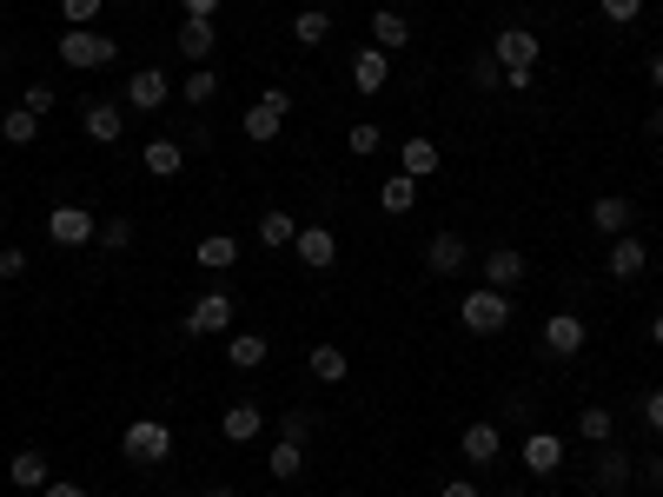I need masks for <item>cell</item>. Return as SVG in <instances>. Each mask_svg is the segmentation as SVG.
Listing matches in <instances>:
<instances>
[{"label":"cell","instance_id":"cell-29","mask_svg":"<svg viewBox=\"0 0 663 497\" xmlns=\"http://www.w3.org/2000/svg\"><path fill=\"white\" fill-rule=\"evenodd\" d=\"M0 139H7V146H33V139H40V113L7 106V113H0Z\"/></svg>","mask_w":663,"mask_h":497},{"label":"cell","instance_id":"cell-40","mask_svg":"<svg viewBox=\"0 0 663 497\" xmlns=\"http://www.w3.org/2000/svg\"><path fill=\"white\" fill-rule=\"evenodd\" d=\"M100 7H106V0H60L66 27H93V20H100Z\"/></svg>","mask_w":663,"mask_h":497},{"label":"cell","instance_id":"cell-55","mask_svg":"<svg viewBox=\"0 0 663 497\" xmlns=\"http://www.w3.org/2000/svg\"><path fill=\"white\" fill-rule=\"evenodd\" d=\"M505 497H518V491H505Z\"/></svg>","mask_w":663,"mask_h":497},{"label":"cell","instance_id":"cell-3","mask_svg":"<svg viewBox=\"0 0 663 497\" xmlns=\"http://www.w3.org/2000/svg\"><path fill=\"white\" fill-rule=\"evenodd\" d=\"M120 452H126V465H166V458H173V425L133 418V425L120 432Z\"/></svg>","mask_w":663,"mask_h":497},{"label":"cell","instance_id":"cell-9","mask_svg":"<svg viewBox=\"0 0 663 497\" xmlns=\"http://www.w3.org/2000/svg\"><path fill=\"white\" fill-rule=\"evenodd\" d=\"M292 252H299V266H312V272H332V266H339V239H332V226H299Z\"/></svg>","mask_w":663,"mask_h":497},{"label":"cell","instance_id":"cell-14","mask_svg":"<svg viewBox=\"0 0 663 497\" xmlns=\"http://www.w3.org/2000/svg\"><path fill=\"white\" fill-rule=\"evenodd\" d=\"M458 452H465V465H498V452H505V432H498L491 418H478V425H465Z\"/></svg>","mask_w":663,"mask_h":497},{"label":"cell","instance_id":"cell-15","mask_svg":"<svg viewBox=\"0 0 663 497\" xmlns=\"http://www.w3.org/2000/svg\"><path fill=\"white\" fill-rule=\"evenodd\" d=\"M219 432H226V445H252V438L266 432V412H259L252 398H239V405H226V418H219Z\"/></svg>","mask_w":663,"mask_h":497},{"label":"cell","instance_id":"cell-44","mask_svg":"<svg viewBox=\"0 0 663 497\" xmlns=\"http://www.w3.org/2000/svg\"><path fill=\"white\" fill-rule=\"evenodd\" d=\"M531 80H538V66H505V86H511V93H531Z\"/></svg>","mask_w":663,"mask_h":497},{"label":"cell","instance_id":"cell-33","mask_svg":"<svg viewBox=\"0 0 663 497\" xmlns=\"http://www.w3.org/2000/svg\"><path fill=\"white\" fill-rule=\"evenodd\" d=\"M266 472H272L279 485H292V478L305 472V445H286V438H279V445H272V458H266Z\"/></svg>","mask_w":663,"mask_h":497},{"label":"cell","instance_id":"cell-13","mask_svg":"<svg viewBox=\"0 0 663 497\" xmlns=\"http://www.w3.org/2000/svg\"><path fill=\"white\" fill-rule=\"evenodd\" d=\"M604 266H611V279H638V272L651 266V246H644L638 232H618L611 252H604Z\"/></svg>","mask_w":663,"mask_h":497},{"label":"cell","instance_id":"cell-20","mask_svg":"<svg viewBox=\"0 0 663 497\" xmlns=\"http://www.w3.org/2000/svg\"><path fill=\"white\" fill-rule=\"evenodd\" d=\"M213 46H219L213 20H193V13H186V20H179V53H186L193 66H206V60H213Z\"/></svg>","mask_w":663,"mask_h":497},{"label":"cell","instance_id":"cell-7","mask_svg":"<svg viewBox=\"0 0 663 497\" xmlns=\"http://www.w3.org/2000/svg\"><path fill=\"white\" fill-rule=\"evenodd\" d=\"M173 100V80L159 73V66H139L133 80H126V113H159Z\"/></svg>","mask_w":663,"mask_h":497},{"label":"cell","instance_id":"cell-48","mask_svg":"<svg viewBox=\"0 0 663 497\" xmlns=\"http://www.w3.org/2000/svg\"><path fill=\"white\" fill-rule=\"evenodd\" d=\"M438 497H478V485H472V478H452V485H445Z\"/></svg>","mask_w":663,"mask_h":497},{"label":"cell","instance_id":"cell-22","mask_svg":"<svg viewBox=\"0 0 663 497\" xmlns=\"http://www.w3.org/2000/svg\"><path fill=\"white\" fill-rule=\"evenodd\" d=\"M139 159H146V173H153V179H173V173L186 166V146L159 133V139H146V146H139Z\"/></svg>","mask_w":663,"mask_h":497},{"label":"cell","instance_id":"cell-11","mask_svg":"<svg viewBox=\"0 0 663 497\" xmlns=\"http://www.w3.org/2000/svg\"><path fill=\"white\" fill-rule=\"evenodd\" d=\"M478 272H485V286H498V292H511V286H518V279H525L531 266H525V252H518V246H491V252L478 259Z\"/></svg>","mask_w":663,"mask_h":497},{"label":"cell","instance_id":"cell-4","mask_svg":"<svg viewBox=\"0 0 663 497\" xmlns=\"http://www.w3.org/2000/svg\"><path fill=\"white\" fill-rule=\"evenodd\" d=\"M46 239H53V246H66V252H80V246H93V239H100V219H93L86 206H73V199H66V206H53V213H46Z\"/></svg>","mask_w":663,"mask_h":497},{"label":"cell","instance_id":"cell-8","mask_svg":"<svg viewBox=\"0 0 663 497\" xmlns=\"http://www.w3.org/2000/svg\"><path fill=\"white\" fill-rule=\"evenodd\" d=\"M80 126H86V139H93V146H120V126H126V106H120V100H86Z\"/></svg>","mask_w":663,"mask_h":497},{"label":"cell","instance_id":"cell-23","mask_svg":"<svg viewBox=\"0 0 663 497\" xmlns=\"http://www.w3.org/2000/svg\"><path fill=\"white\" fill-rule=\"evenodd\" d=\"M193 259H199L206 272H232V266H239V239H232V232H206V239L193 246Z\"/></svg>","mask_w":663,"mask_h":497},{"label":"cell","instance_id":"cell-21","mask_svg":"<svg viewBox=\"0 0 663 497\" xmlns=\"http://www.w3.org/2000/svg\"><path fill=\"white\" fill-rule=\"evenodd\" d=\"M279 126H286V113H279V106H266V100H252V106H246V120H239V133H246L252 146H272V139H279Z\"/></svg>","mask_w":663,"mask_h":497},{"label":"cell","instance_id":"cell-25","mask_svg":"<svg viewBox=\"0 0 663 497\" xmlns=\"http://www.w3.org/2000/svg\"><path fill=\"white\" fill-rule=\"evenodd\" d=\"M7 478H13V491H46V485H53V472H46V458H40V452H13Z\"/></svg>","mask_w":663,"mask_h":497},{"label":"cell","instance_id":"cell-53","mask_svg":"<svg viewBox=\"0 0 663 497\" xmlns=\"http://www.w3.org/2000/svg\"><path fill=\"white\" fill-rule=\"evenodd\" d=\"M206 497H239V491H206Z\"/></svg>","mask_w":663,"mask_h":497},{"label":"cell","instance_id":"cell-42","mask_svg":"<svg viewBox=\"0 0 663 497\" xmlns=\"http://www.w3.org/2000/svg\"><path fill=\"white\" fill-rule=\"evenodd\" d=\"M472 73H478V86H505V66H498L491 53H478V66H472Z\"/></svg>","mask_w":663,"mask_h":497},{"label":"cell","instance_id":"cell-39","mask_svg":"<svg viewBox=\"0 0 663 497\" xmlns=\"http://www.w3.org/2000/svg\"><path fill=\"white\" fill-rule=\"evenodd\" d=\"M53 100H60V93H53V86H46V80H33V86H27V93H20V106H27V113H40V120H46V113H53Z\"/></svg>","mask_w":663,"mask_h":497},{"label":"cell","instance_id":"cell-16","mask_svg":"<svg viewBox=\"0 0 663 497\" xmlns=\"http://www.w3.org/2000/svg\"><path fill=\"white\" fill-rule=\"evenodd\" d=\"M558 465H564V438H558V432H531V438H525V472H531V478H551Z\"/></svg>","mask_w":663,"mask_h":497},{"label":"cell","instance_id":"cell-54","mask_svg":"<svg viewBox=\"0 0 663 497\" xmlns=\"http://www.w3.org/2000/svg\"><path fill=\"white\" fill-rule=\"evenodd\" d=\"M173 497H193V491H173Z\"/></svg>","mask_w":663,"mask_h":497},{"label":"cell","instance_id":"cell-34","mask_svg":"<svg viewBox=\"0 0 663 497\" xmlns=\"http://www.w3.org/2000/svg\"><path fill=\"white\" fill-rule=\"evenodd\" d=\"M213 93H219V73H213V66H193V73H186V86H179V100H186V106H206Z\"/></svg>","mask_w":663,"mask_h":497},{"label":"cell","instance_id":"cell-32","mask_svg":"<svg viewBox=\"0 0 663 497\" xmlns=\"http://www.w3.org/2000/svg\"><path fill=\"white\" fill-rule=\"evenodd\" d=\"M379 206H385L392 219H398V213H412V206H418V179H405V173H392V179L379 186Z\"/></svg>","mask_w":663,"mask_h":497},{"label":"cell","instance_id":"cell-35","mask_svg":"<svg viewBox=\"0 0 663 497\" xmlns=\"http://www.w3.org/2000/svg\"><path fill=\"white\" fill-rule=\"evenodd\" d=\"M611 432H618V425H611V412H604V405L578 412V438H584V445H611Z\"/></svg>","mask_w":663,"mask_h":497},{"label":"cell","instance_id":"cell-52","mask_svg":"<svg viewBox=\"0 0 663 497\" xmlns=\"http://www.w3.org/2000/svg\"><path fill=\"white\" fill-rule=\"evenodd\" d=\"M644 478H651V485H663V458H651V465H644Z\"/></svg>","mask_w":663,"mask_h":497},{"label":"cell","instance_id":"cell-24","mask_svg":"<svg viewBox=\"0 0 663 497\" xmlns=\"http://www.w3.org/2000/svg\"><path fill=\"white\" fill-rule=\"evenodd\" d=\"M631 219H638V206H631V199H618V193H611V199H591V226H598V232H611V239H618V232H631Z\"/></svg>","mask_w":663,"mask_h":497},{"label":"cell","instance_id":"cell-2","mask_svg":"<svg viewBox=\"0 0 663 497\" xmlns=\"http://www.w3.org/2000/svg\"><path fill=\"white\" fill-rule=\"evenodd\" d=\"M60 60L80 66V73H100V66L120 60V40H106L100 27H66V33H60Z\"/></svg>","mask_w":663,"mask_h":497},{"label":"cell","instance_id":"cell-28","mask_svg":"<svg viewBox=\"0 0 663 497\" xmlns=\"http://www.w3.org/2000/svg\"><path fill=\"white\" fill-rule=\"evenodd\" d=\"M305 372H312L319 385H339V379L352 372V359H345L339 345H312V352H305Z\"/></svg>","mask_w":663,"mask_h":497},{"label":"cell","instance_id":"cell-49","mask_svg":"<svg viewBox=\"0 0 663 497\" xmlns=\"http://www.w3.org/2000/svg\"><path fill=\"white\" fill-rule=\"evenodd\" d=\"M644 126H651V139H663V106H651V120H644Z\"/></svg>","mask_w":663,"mask_h":497},{"label":"cell","instance_id":"cell-45","mask_svg":"<svg viewBox=\"0 0 663 497\" xmlns=\"http://www.w3.org/2000/svg\"><path fill=\"white\" fill-rule=\"evenodd\" d=\"M644 425H651V432H663V385L644 398Z\"/></svg>","mask_w":663,"mask_h":497},{"label":"cell","instance_id":"cell-43","mask_svg":"<svg viewBox=\"0 0 663 497\" xmlns=\"http://www.w3.org/2000/svg\"><path fill=\"white\" fill-rule=\"evenodd\" d=\"M27 272V252L20 246H0V279H20Z\"/></svg>","mask_w":663,"mask_h":497},{"label":"cell","instance_id":"cell-5","mask_svg":"<svg viewBox=\"0 0 663 497\" xmlns=\"http://www.w3.org/2000/svg\"><path fill=\"white\" fill-rule=\"evenodd\" d=\"M232 292H199L193 306H186V332L193 339H219V332H232Z\"/></svg>","mask_w":663,"mask_h":497},{"label":"cell","instance_id":"cell-10","mask_svg":"<svg viewBox=\"0 0 663 497\" xmlns=\"http://www.w3.org/2000/svg\"><path fill=\"white\" fill-rule=\"evenodd\" d=\"M584 339H591V332H584L578 312H551V319H545V352H551V359H578Z\"/></svg>","mask_w":663,"mask_h":497},{"label":"cell","instance_id":"cell-31","mask_svg":"<svg viewBox=\"0 0 663 497\" xmlns=\"http://www.w3.org/2000/svg\"><path fill=\"white\" fill-rule=\"evenodd\" d=\"M292 40H299V46H325V40H332V13H325V7H305V13L292 20Z\"/></svg>","mask_w":663,"mask_h":497},{"label":"cell","instance_id":"cell-17","mask_svg":"<svg viewBox=\"0 0 663 497\" xmlns=\"http://www.w3.org/2000/svg\"><path fill=\"white\" fill-rule=\"evenodd\" d=\"M398 173H405V179H438V139H425V133L405 139V146H398Z\"/></svg>","mask_w":663,"mask_h":497},{"label":"cell","instance_id":"cell-46","mask_svg":"<svg viewBox=\"0 0 663 497\" xmlns=\"http://www.w3.org/2000/svg\"><path fill=\"white\" fill-rule=\"evenodd\" d=\"M33 497H86V485H73V478H53L46 491H33Z\"/></svg>","mask_w":663,"mask_h":497},{"label":"cell","instance_id":"cell-26","mask_svg":"<svg viewBox=\"0 0 663 497\" xmlns=\"http://www.w3.org/2000/svg\"><path fill=\"white\" fill-rule=\"evenodd\" d=\"M631 478H638V458L618 452V445H604V452H598V485H604V491H624Z\"/></svg>","mask_w":663,"mask_h":497},{"label":"cell","instance_id":"cell-27","mask_svg":"<svg viewBox=\"0 0 663 497\" xmlns=\"http://www.w3.org/2000/svg\"><path fill=\"white\" fill-rule=\"evenodd\" d=\"M226 365H232V372H259V365H266V339H259V332H232V339H226Z\"/></svg>","mask_w":663,"mask_h":497},{"label":"cell","instance_id":"cell-36","mask_svg":"<svg viewBox=\"0 0 663 497\" xmlns=\"http://www.w3.org/2000/svg\"><path fill=\"white\" fill-rule=\"evenodd\" d=\"M379 146H385V133H379V126H372V120H359V126H352V133H345V153H359V159H372V153H379Z\"/></svg>","mask_w":663,"mask_h":497},{"label":"cell","instance_id":"cell-37","mask_svg":"<svg viewBox=\"0 0 663 497\" xmlns=\"http://www.w3.org/2000/svg\"><path fill=\"white\" fill-rule=\"evenodd\" d=\"M279 438H286V445H305V438H312V412H299V405L279 412Z\"/></svg>","mask_w":663,"mask_h":497},{"label":"cell","instance_id":"cell-50","mask_svg":"<svg viewBox=\"0 0 663 497\" xmlns=\"http://www.w3.org/2000/svg\"><path fill=\"white\" fill-rule=\"evenodd\" d=\"M651 86L663 93V53H651Z\"/></svg>","mask_w":663,"mask_h":497},{"label":"cell","instance_id":"cell-1","mask_svg":"<svg viewBox=\"0 0 663 497\" xmlns=\"http://www.w3.org/2000/svg\"><path fill=\"white\" fill-rule=\"evenodd\" d=\"M458 325H465L472 339H498V332L511 325V292H498V286L465 292V299H458Z\"/></svg>","mask_w":663,"mask_h":497},{"label":"cell","instance_id":"cell-6","mask_svg":"<svg viewBox=\"0 0 663 497\" xmlns=\"http://www.w3.org/2000/svg\"><path fill=\"white\" fill-rule=\"evenodd\" d=\"M491 60H498V66H538V60H545V40H538L531 27H505V33L491 40Z\"/></svg>","mask_w":663,"mask_h":497},{"label":"cell","instance_id":"cell-41","mask_svg":"<svg viewBox=\"0 0 663 497\" xmlns=\"http://www.w3.org/2000/svg\"><path fill=\"white\" fill-rule=\"evenodd\" d=\"M598 13H604L611 27H631V20L644 13V0H598Z\"/></svg>","mask_w":663,"mask_h":497},{"label":"cell","instance_id":"cell-19","mask_svg":"<svg viewBox=\"0 0 663 497\" xmlns=\"http://www.w3.org/2000/svg\"><path fill=\"white\" fill-rule=\"evenodd\" d=\"M372 46H385V53L412 46V20H405L398 7H379V13H372Z\"/></svg>","mask_w":663,"mask_h":497},{"label":"cell","instance_id":"cell-18","mask_svg":"<svg viewBox=\"0 0 663 497\" xmlns=\"http://www.w3.org/2000/svg\"><path fill=\"white\" fill-rule=\"evenodd\" d=\"M465 259H472V246H465L458 232H438V239L425 246V272H438V279H452V272H458Z\"/></svg>","mask_w":663,"mask_h":497},{"label":"cell","instance_id":"cell-12","mask_svg":"<svg viewBox=\"0 0 663 497\" xmlns=\"http://www.w3.org/2000/svg\"><path fill=\"white\" fill-rule=\"evenodd\" d=\"M385 80H392V53L385 46H359L352 53V86L359 93H385Z\"/></svg>","mask_w":663,"mask_h":497},{"label":"cell","instance_id":"cell-30","mask_svg":"<svg viewBox=\"0 0 663 497\" xmlns=\"http://www.w3.org/2000/svg\"><path fill=\"white\" fill-rule=\"evenodd\" d=\"M259 239H266L272 252H292V239H299V219H292L286 206H272V213L259 219Z\"/></svg>","mask_w":663,"mask_h":497},{"label":"cell","instance_id":"cell-51","mask_svg":"<svg viewBox=\"0 0 663 497\" xmlns=\"http://www.w3.org/2000/svg\"><path fill=\"white\" fill-rule=\"evenodd\" d=\"M651 345L663 352V312H651Z\"/></svg>","mask_w":663,"mask_h":497},{"label":"cell","instance_id":"cell-38","mask_svg":"<svg viewBox=\"0 0 663 497\" xmlns=\"http://www.w3.org/2000/svg\"><path fill=\"white\" fill-rule=\"evenodd\" d=\"M93 246H106V252H126V246H133V219H106Z\"/></svg>","mask_w":663,"mask_h":497},{"label":"cell","instance_id":"cell-47","mask_svg":"<svg viewBox=\"0 0 663 497\" xmlns=\"http://www.w3.org/2000/svg\"><path fill=\"white\" fill-rule=\"evenodd\" d=\"M179 7H186V13H193V20H213V13H219V7H226V0H179Z\"/></svg>","mask_w":663,"mask_h":497}]
</instances>
